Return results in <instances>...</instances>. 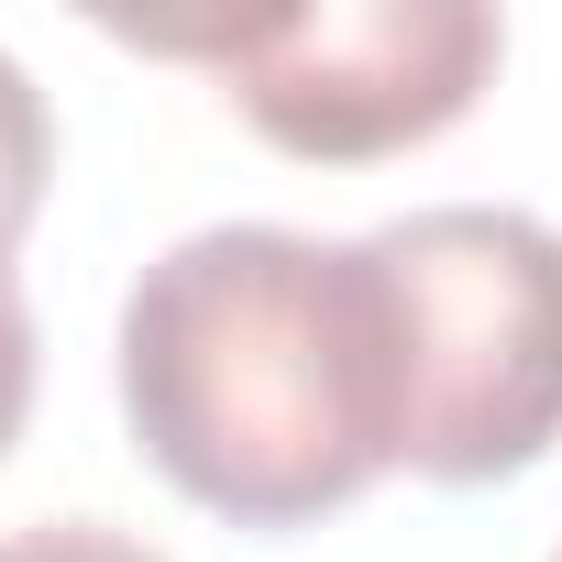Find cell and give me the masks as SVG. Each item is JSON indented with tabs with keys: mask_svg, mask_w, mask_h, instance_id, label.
Masks as SVG:
<instances>
[{
	"mask_svg": "<svg viewBox=\"0 0 562 562\" xmlns=\"http://www.w3.org/2000/svg\"><path fill=\"white\" fill-rule=\"evenodd\" d=\"M122 419L232 529H310L397 474V321L375 243L210 221L122 299Z\"/></svg>",
	"mask_w": 562,
	"mask_h": 562,
	"instance_id": "obj_1",
	"label": "cell"
},
{
	"mask_svg": "<svg viewBox=\"0 0 562 562\" xmlns=\"http://www.w3.org/2000/svg\"><path fill=\"white\" fill-rule=\"evenodd\" d=\"M397 321V463L507 485L562 441V232L507 199H441L364 232Z\"/></svg>",
	"mask_w": 562,
	"mask_h": 562,
	"instance_id": "obj_2",
	"label": "cell"
},
{
	"mask_svg": "<svg viewBox=\"0 0 562 562\" xmlns=\"http://www.w3.org/2000/svg\"><path fill=\"white\" fill-rule=\"evenodd\" d=\"M144 56L210 67L265 144L310 166H364L430 144L474 111L507 56L485 0H321V12H243V23H111Z\"/></svg>",
	"mask_w": 562,
	"mask_h": 562,
	"instance_id": "obj_3",
	"label": "cell"
},
{
	"mask_svg": "<svg viewBox=\"0 0 562 562\" xmlns=\"http://www.w3.org/2000/svg\"><path fill=\"white\" fill-rule=\"evenodd\" d=\"M45 177H56V122H45V89L0 56V254H12L45 210Z\"/></svg>",
	"mask_w": 562,
	"mask_h": 562,
	"instance_id": "obj_4",
	"label": "cell"
},
{
	"mask_svg": "<svg viewBox=\"0 0 562 562\" xmlns=\"http://www.w3.org/2000/svg\"><path fill=\"white\" fill-rule=\"evenodd\" d=\"M0 562H166V551L111 529V518H34V529L0 540Z\"/></svg>",
	"mask_w": 562,
	"mask_h": 562,
	"instance_id": "obj_5",
	"label": "cell"
},
{
	"mask_svg": "<svg viewBox=\"0 0 562 562\" xmlns=\"http://www.w3.org/2000/svg\"><path fill=\"white\" fill-rule=\"evenodd\" d=\"M23 408H34V299H23L12 254H0V452L23 441Z\"/></svg>",
	"mask_w": 562,
	"mask_h": 562,
	"instance_id": "obj_6",
	"label": "cell"
},
{
	"mask_svg": "<svg viewBox=\"0 0 562 562\" xmlns=\"http://www.w3.org/2000/svg\"><path fill=\"white\" fill-rule=\"evenodd\" d=\"M551 562H562V551H551Z\"/></svg>",
	"mask_w": 562,
	"mask_h": 562,
	"instance_id": "obj_7",
	"label": "cell"
}]
</instances>
